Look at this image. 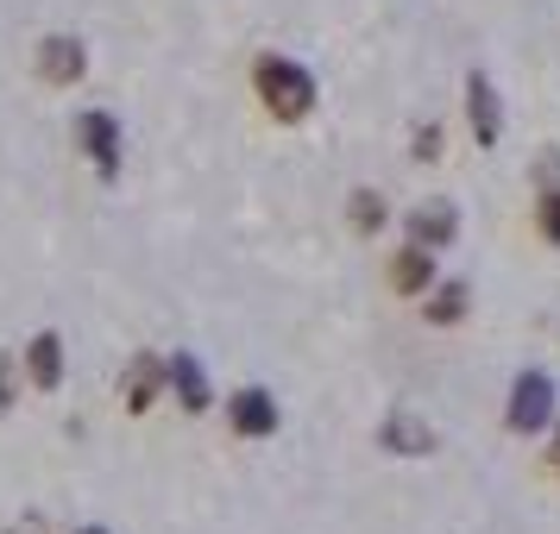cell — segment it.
<instances>
[{
	"mask_svg": "<svg viewBox=\"0 0 560 534\" xmlns=\"http://www.w3.org/2000/svg\"><path fill=\"white\" fill-rule=\"evenodd\" d=\"M253 95L278 127H296V120L315 114V76H308L296 57H258L253 63Z\"/></svg>",
	"mask_w": 560,
	"mask_h": 534,
	"instance_id": "1",
	"label": "cell"
},
{
	"mask_svg": "<svg viewBox=\"0 0 560 534\" xmlns=\"http://www.w3.org/2000/svg\"><path fill=\"white\" fill-rule=\"evenodd\" d=\"M555 408H560V390L548 371H516L510 403H504V428L510 434H548L555 428Z\"/></svg>",
	"mask_w": 560,
	"mask_h": 534,
	"instance_id": "2",
	"label": "cell"
},
{
	"mask_svg": "<svg viewBox=\"0 0 560 534\" xmlns=\"http://www.w3.org/2000/svg\"><path fill=\"white\" fill-rule=\"evenodd\" d=\"M77 145H82V157L95 164L102 182L120 177V120H114L107 107H82L77 114Z\"/></svg>",
	"mask_w": 560,
	"mask_h": 534,
	"instance_id": "3",
	"label": "cell"
},
{
	"mask_svg": "<svg viewBox=\"0 0 560 534\" xmlns=\"http://www.w3.org/2000/svg\"><path fill=\"white\" fill-rule=\"evenodd\" d=\"M404 239H409V246H422V252H441V246H454V239H459V207L447 202V195H429L422 207H409Z\"/></svg>",
	"mask_w": 560,
	"mask_h": 534,
	"instance_id": "4",
	"label": "cell"
},
{
	"mask_svg": "<svg viewBox=\"0 0 560 534\" xmlns=\"http://www.w3.org/2000/svg\"><path fill=\"white\" fill-rule=\"evenodd\" d=\"M164 390H171V358L132 353L127 371H120V403H127V415H145V408H152Z\"/></svg>",
	"mask_w": 560,
	"mask_h": 534,
	"instance_id": "5",
	"label": "cell"
},
{
	"mask_svg": "<svg viewBox=\"0 0 560 534\" xmlns=\"http://www.w3.org/2000/svg\"><path fill=\"white\" fill-rule=\"evenodd\" d=\"M466 120H472V139H479L485 152H498V139H504V102H498V82L491 76H466Z\"/></svg>",
	"mask_w": 560,
	"mask_h": 534,
	"instance_id": "6",
	"label": "cell"
},
{
	"mask_svg": "<svg viewBox=\"0 0 560 534\" xmlns=\"http://www.w3.org/2000/svg\"><path fill=\"white\" fill-rule=\"evenodd\" d=\"M228 422H233V434L240 440H271L278 434V396L271 390H233L228 396Z\"/></svg>",
	"mask_w": 560,
	"mask_h": 534,
	"instance_id": "7",
	"label": "cell"
},
{
	"mask_svg": "<svg viewBox=\"0 0 560 534\" xmlns=\"http://www.w3.org/2000/svg\"><path fill=\"white\" fill-rule=\"evenodd\" d=\"M38 76L57 82V88H77V82L89 76V45H82V38H70V32L45 38V45H38Z\"/></svg>",
	"mask_w": 560,
	"mask_h": 534,
	"instance_id": "8",
	"label": "cell"
},
{
	"mask_svg": "<svg viewBox=\"0 0 560 534\" xmlns=\"http://www.w3.org/2000/svg\"><path fill=\"white\" fill-rule=\"evenodd\" d=\"M171 396H177L183 415L214 408V390H208V371L196 365V353H171Z\"/></svg>",
	"mask_w": 560,
	"mask_h": 534,
	"instance_id": "9",
	"label": "cell"
},
{
	"mask_svg": "<svg viewBox=\"0 0 560 534\" xmlns=\"http://www.w3.org/2000/svg\"><path fill=\"white\" fill-rule=\"evenodd\" d=\"M434 252H422V246H397V258H390V289H397V296H429L434 289Z\"/></svg>",
	"mask_w": 560,
	"mask_h": 534,
	"instance_id": "10",
	"label": "cell"
},
{
	"mask_svg": "<svg viewBox=\"0 0 560 534\" xmlns=\"http://www.w3.org/2000/svg\"><path fill=\"white\" fill-rule=\"evenodd\" d=\"M378 440H384V453H404V459L434 453V428H429V422H416L409 408H397V415H384Z\"/></svg>",
	"mask_w": 560,
	"mask_h": 534,
	"instance_id": "11",
	"label": "cell"
},
{
	"mask_svg": "<svg viewBox=\"0 0 560 534\" xmlns=\"http://www.w3.org/2000/svg\"><path fill=\"white\" fill-rule=\"evenodd\" d=\"M20 371H26V383H38V390H57V383H63V340H57V333H32Z\"/></svg>",
	"mask_w": 560,
	"mask_h": 534,
	"instance_id": "12",
	"label": "cell"
},
{
	"mask_svg": "<svg viewBox=\"0 0 560 534\" xmlns=\"http://www.w3.org/2000/svg\"><path fill=\"white\" fill-rule=\"evenodd\" d=\"M466 308H472L466 283H434L429 296H422V321L429 328H454V321H466Z\"/></svg>",
	"mask_w": 560,
	"mask_h": 534,
	"instance_id": "13",
	"label": "cell"
},
{
	"mask_svg": "<svg viewBox=\"0 0 560 534\" xmlns=\"http://www.w3.org/2000/svg\"><path fill=\"white\" fill-rule=\"evenodd\" d=\"M384 221H390L384 195H378V189H359V195H353V227H359V233H378Z\"/></svg>",
	"mask_w": 560,
	"mask_h": 534,
	"instance_id": "14",
	"label": "cell"
},
{
	"mask_svg": "<svg viewBox=\"0 0 560 534\" xmlns=\"http://www.w3.org/2000/svg\"><path fill=\"white\" fill-rule=\"evenodd\" d=\"M535 227H541V239L560 252V182L555 189H541V202H535Z\"/></svg>",
	"mask_w": 560,
	"mask_h": 534,
	"instance_id": "15",
	"label": "cell"
},
{
	"mask_svg": "<svg viewBox=\"0 0 560 534\" xmlns=\"http://www.w3.org/2000/svg\"><path fill=\"white\" fill-rule=\"evenodd\" d=\"M441 145H447V132L429 120V127L416 132V164H441Z\"/></svg>",
	"mask_w": 560,
	"mask_h": 534,
	"instance_id": "16",
	"label": "cell"
},
{
	"mask_svg": "<svg viewBox=\"0 0 560 534\" xmlns=\"http://www.w3.org/2000/svg\"><path fill=\"white\" fill-rule=\"evenodd\" d=\"M13 408V358H0V415Z\"/></svg>",
	"mask_w": 560,
	"mask_h": 534,
	"instance_id": "17",
	"label": "cell"
},
{
	"mask_svg": "<svg viewBox=\"0 0 560 534\" xmlns=\"http://www.w3.org/2000/svg\"><path fill=\"white\" fill-rule=\"evenodd\" d=\"M548 465H555V472H560V434H555V447H548Z\"/></svg>",
	"mask_w": 560,
	"mask_h": 534,
	"instance_id": "18",
	"label": "cell"
},
{
	"mask_svg": "<svg viewBox=\"0 0 560 534\" xmlns=\"http://www.w3.org/2000/svg\"><path fill=\"white\" fill-rule=\"evenodd\" d=\"M77 534H107V529H77Z\"/></svg>",
	"mask_w": 560,
	"mask_h": 534,
	"instance_id": "19",
	"label": "cell"
}]
</instances>
